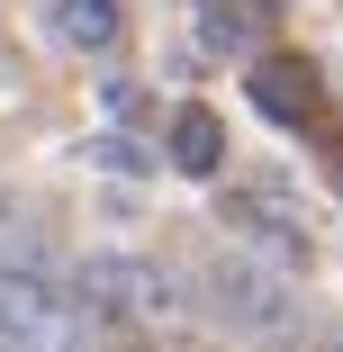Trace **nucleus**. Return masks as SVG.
<instances>
[{
    "instance_id": "7ed1b4c3",
    "label": "nucleus",
    "mask_w": 343,
    "mask_h": 352,
    "mask_svg": "<svg viewBox=\"0 0 343 352\" xmlns=\"http://www.w3.org/2000/svg\"><path fill=\"white\" fill-rule=\"evenodd\" d=\"M82 280H91V298L118 307L126 325H145V334H190V289H181L172 271L135 262V253H100Z\"/></svg>"
},
{
    "instance_id": "6e6552de",
    "label": "nucleus",
    "mask_w": 343,
    "mask_h": 352,
    "mask_svg": "<svg viewBox=\"0 0 343 352\" xmlns=\"http://www.w3.org/2000/svg\"><path fill=\"white\" fill-rule=\"evenodd\" d=\"M172 163H181L190 181H208V172L226 163V126H217L208 109H181V118H172Z\"/></svg>"
},
{
    "instance_id": "0eeeda50",
    "label": "nucleus",
    "mask_w": 343,
    "mask_h": 352,
    "mask_svg": "<svg viewBox=\"0 0 343 352\" xmlns=\"http://www.w3.org/2000/svg\"><path fill=\"white\" fill-rule=\"evenodd\" d=\"M54 36L73 54H109L126 36V19H118V0H54Z\"/></svg>"
},
{
    "instance_id": "f257e3e1",
    "label": "nucleus",
    "mask_w": 343,
    "mask_h": 352,
    "mask_svg": "<svg viewBox=\"0 0 343 352\" xmlns=\"http://www.w3.org/2000/svg\"><path fill=\"white\" fill-rule=\"evenodd\" d=\"M0 352H100V325L73 289L36 271H0Z\"/></svg>"
},
{
    "instance_id": "f03ea898",
    "label": "nucleus",
    "mask_w": 343,
    "mask_h": 352,
    "mask_svg": "<svg viewBox=\"0 0 343 352\" xmlns=\"http://www.w3.org/2000/svg\"><path fill=\"white\" fill-rule=\"evenodd\" d=\"M208 307L253 334V343H289L298 334V289L280 280V262H262V253H217L208 262Z\"/></svg>"
},
{
    "instance_id": "423d86ee",
    "label": "nucleus",
    "mask_w": 343,
    "mask_h": 352,
    "mask_svg": "<svg viewBox=\"0 0 343 352\" xmlns=\"http://www.w3.org/2000/svg\"><path fill=\"white\" fill-rule=\"evenodd\" d=\"M253 109H262V118H280V126H298V118L316 109V73H307V63H289V54L253 63Z\"/></svg>"
},
{
    "instance_id": "20e7f679",
    "label": "nucleus",
    "mask_w": 343,
    "mask_h": 352,
    "mask_svg": "<svg viewBox=\"0 0 343 352\" xmlns=\"http://www.w3.org/2000/svg\"><path fill=\"white\" fill-rule=\"evenodd\" d=\"M226 217H235L244 235H262L280 262H298V253H307V226H298V217H280V181H253V190H235V208H226Z\"/></svg>"
},
{
    "instance_id": "39448f33",
    "label": "nucleus",
    "mask_w": 343,
    "mask_h": 352,
    "mask_svg": "<svg viewBox=\"0 0 343 352\" xmlns=\"http://www.w3.org/2000/svg\"><path fill=\"white\" fill-rule=\"evenodd\" d=\"M271 36V0H199V45L208 54H253Z\"/></svg>"
}]
</instances>
